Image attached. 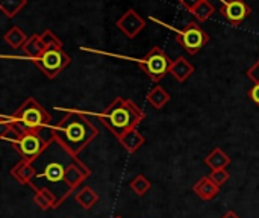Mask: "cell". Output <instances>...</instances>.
<instances>
[{
	"label": "cell",
	"mask_w": 259,
	"mask_h": 218,
	"mask_svg": "<svg viewBox=\"0 0 259 218\" xmlns=\"http://www.w3.org/2000/svg\"><path fill=\"white\" fill-rule=\"evenodd\" d=\"M32 165L35 176L29 184L30 188L33 191H49L56 200V208H59L91 175L90 168L55 138H49L47 147L32 161Z\"/></svg>",
	"instance_id": "cell-1"
},
{
	"label": "cell",
	"mask_w": 259,
	"mask_h": 218,
	"mask_svg": "<svg viewBox=\"0 0 259 218\" xmlns=\"http://www.w3.org/2000/svg\"><path fill=\"white\" fill-rule=\"evenodd\" d=\"M97 127L88 120V117L79 111H68L65 115L50 129V138H55L73 155H79L96 137Z\"/></svg>",
	"instance_id": "cell-2"
},
{
	"label": "cell",
	"mask_w": 259,
	"mask_h": 218,
	"mask_svg": "<svg viewBox=\"0 0 259 218\" xmlns=\"http://www.w3.org/2000/svg\"><path fill=\"white\" fill-rule=\"evenodd\" d=\"M144 117V111L137 103L123 97H117L99 114V120L102 121V124L109 129L118 140L129 130L137 129Z\"/></svg>",
	"instance_id": "cell-3"
},
{
	"label": "cell",
	"mask_w": 259,
	"mask_h": 218,
	"mask_svg": "<svg viewBox=\"0 0 259 218\" xmlns=\"http://www.w3.org/2000/svg\"><path fill=\"white\" fill-rule=\"evenodd\" d=\"M15 127L20 132H36L41 134L42 129L49 127L52 115L35 100L27 99L14 114Z\"/></svg>",
	"instance_id": "cell-4"
},
{
	"label": "cell",
	"mask_w": 259,
	"mask_h": 218,
	"mask_svg": "<svg viewBox=\"0 0 259 218\" xmlns=\"http://www.w3.org/2000/svg\"><path fill=\"white\" fill-rule=\"evenodd\" d=\"M138 65L153 82H159L167 73H170L173 61L167 56V53L162 49L156 46L144 58L138 61Z\"/></svg>",
	"instance_id": "cell-5"
},
{
	"label": "cell",
	"mask_w": 259,
	"mask_h": 218,
	"mask_svg": "<svg viewBox=\"0 0 259 218\" xmlns=\"http://www.w3.org/2000/svg\"><path fill=\"white\" fill-rule=\"evenodd\" d=\"M47 144H49V140L46 141L36 132H20L18 138L11 146L17 150L21 159L32 162L35 158H38L44 152Z\"/></svg>",
	"instance_id": "cell-6"
},
{
	"label": "cell",
	"mask_w": 259,
	"mask_h": 218,
	"mask_svg": "<svg viewBox=\"0 0 259 218\" xmlns=\"http://www.w3.org/2000/svg\"><path fill=\"white\" fill-rule=\"evenodd\" d=\"M49 79H55L68 64L70 56L62 49H47L39 58L32 61Z\"/></svg>",
	"instance_id": "cell-7"
},
{
	"label": "cell",
	"mask_w": 259,
	"mask_h": 218,
	"mask_svg": "<svg viewBox=\"0 0 259 218\" xmlns=\"http://www.w3.org/2000/svg\"><path fill=\"white\" fill-rule=\"evenodd\" d=\"M176 41L190 55H196L203 46H206V42L209 41V35L196 21H190L176 35Z\"/></svg>",
	"instance_id": "cell-8"
},
{
	"label": "cell",
	"mask_w": 259,
	"mask_h": 218,
	"mask_svg": "<svg viewBox=\"0 0 259 218\" xmlns=\"http://www.w3.org/2000/svg\"><path fill=\"white\" fill-rule=\"evenodd\" d=\"M146 26V21L140 17V14L134 9H129L117 20V27L127 36L135 38Z\"/></svg>",
	"instance_id": "cell-9"
},
{
	"label": "cell",
	"mask_w": 259,
	"mask_h": 218,
	"mask_svg": "<svg viewBox=\"0 0 259 218\" xmlns=\"http://www.w3.org/2000/svg\"><path fill=\"white\" fill-rule=\"evenodd\" d=\"M250 8L243 0H229L225 2L222 6V14L226 20H229L232 24H240L243 20H246L250 15Z\"/></svg>",
	"instance_id": "cell-10"
},
{
	"label": "cell",
	"mask_w": 259,
	"mask_h": 218,
	"mask_svg": "<svg viewBox=\"0 0 259 218\" xmlns=\"http://www.w3.org/2000/svg\"><path fill=\"white\" fill-rule=\"evenodd\" d=\"M193 190H194V193H196L202 200H205V202H209V200L215 199V197L219 196V193H220V187L215 185L209 176H205V178L199 179V181L194 184Z\"/></svg>",
	"instance_id": "cell-11"
},
{
	"label": "cell",
	"mask_w": 259,
	"mask_h": 218,
	"mask_svg": "<svg viewBox=\"0 0 259 218\" xmlns=\"http://www.w3.org/2000/svg\"><path fill=\"white\" fill-rule=\"evenodd\" d=\"M11 176L21 185H29L30 181L35 176V170L32 162L21 159L20 162H17L12 168H11Z\"/></svg>",
	"instance_id": "cell-12"
},
{
	"label": "cell",
	"mask_w": 259,
	"mask_h": 218,
	"mask_svg": "<svg viewBox=\"0 0 259 218\" xmlns=\"http://www.w3.org/2000/svg\"><path fill=\"white\" fill-rule=\"evenodd\" d=\"M21 50L24 52L26 56H29V58L33 61V59L39 58V56L47 50V47H46V44L42 42L41 35H36V33H35V35H32V36L27 38V41L24 42V46L21 47Z\"/></svg>",
	"instance_id": "cell-13"
},
{
	"label": "cell",
	"mask_w": 259,
	"mask_h": 218,
	"mask_svg": "<svg viewBox=\"0 0 259 218\" xmlns=\"http://www.w3.org/2000/svg\"><path fill=\"white\" fill-rule=\"evenodd\" d=\"M193 73H194V67L182 56L173 61V65L170 68V74H173V77L179 82H185Z\"/></svg>",
	"instance_id": "cell-14"
},
{
	"label": "cell",
	"mask_w": 259,
	"mask_h": 218,
	"mask_svg": "<svg viewBox=\"0 0 259 218\" xmlns=\"http://www.w3.org/2000/svg\"><path fill=\"white\" fill-rule=\"evenodd\" d=\"M205 164L214 171V170H223V168H226L229 164H231V158L220 149V147H217V149H214L206 158H205Z\"/></svg>",
	"instance_id": "cell-15"
},
{
	"label": "cell",
	"mask_w": 259,
	"mask_h": 218,
	"mask_svg": "<svg viewBox=\"0 0 259 218\" xmlns=\"http://www.w3.org/2000/svg\"><path fill=\"white\" fill-rule=\"evenodd\" d=\"M144 143H146V138H144L137 129L129 130L127 134H124V135L120 138V144H121L129 153H135Z\"/></svg>",
	"instance_id": "cell-16"
},
{
	"label": "cell",
	"mask_w": 259,
	"mask_h": 218,
	"mask_svg": "<svg viewBox=\"0 0 259 218\" xmlns=\"http://www.w3.org/2000/svg\"><path fill=\"white\" fill-rule=\"evenodd\" d=\"M147 102L155 108V109H161L164 108L168 102H170V94L159 85L153 86L149 93H147Z\"/></svg>",
	"instance_id": "cell-17"
},
{
	"label": "cell",
	"mask_w": 259,
	"mask_h": 218,
	"mask_svg": "<svg viewBox=\"0 0 259 218\" xmlns=\"http://www.w3.org/2000/svg\"><path fill=\"white\" fill-rule=\"evenodd\" d=\"M76 202L83 208V209H91L97 202H99V196L97 193L90 188V187H83L77 194H76Z\"/></svg>",
	"instance_id": "cell-18"
},
{
	"label": "cell",
	"mask_w": 259,
	"mask_h": 218,
	"mask_svg": "<svg viewBox=\"0 0 259 218\" xmlns=\"http://www.w3.org/2000/svg\"><path fill=\"white\" fill-rule=\"evenodd\" d=\"M5 41L12 47V49H20L24 46V42L27 41V36L26 33L18 27V26H14L12 29H9L5 35Z\"/></svg>",
	"instance_id": "cell-19"
},
{
	"label": "cell",
	"mask_w": 259,
	"mask_h": 218,
	"mask_svg": "<svg viewBox=\"0 0 259 218\" xmlns=\"http://www.w3.org/2000/svg\"><path fill=\"white\" fill-rule=\"evenodd\" d=\"M33 203L42 209V211H47V209H56V200L55 197L46 191V190H41V191H35V196H33Z\"/></svg>",
	"instance_id": "cell-20"
},
{
	"label": "cell",
	"mask_w": 259,
	"mask_h": 218,
	"mask_svg": "<svg viewBox=\"0 0 259 218\" xmlns=\"http://www.w3.org/2000/svg\"><path fill=\"white\" fill-rule=\"evenodd\" d=\"M27 0H0V9L6 17H15L24 6Z\"/></svg>",
	"instance_id": "cell-21"
},
{
	"label": "cell",
	"mask_w": 259,
	"mask_h": 218,
	"mask_svg": "<svg viewBox=\"0 0 259 218\" xmlns=\"http://www.w3.org/2000/svg\"><path fill=\"white\" fill-rule=\"evenodd\" d=\"M129 187H131V190H132L137 196H144V194L152 188V182H150L146 176L138 175V176H135V178L131 181Z\"/></svg>",
	"instance_id": "cell-22"
},
{
	"label": "cell",
	"mask_w": 259,
	"mask_h": 218,
	"mask_svg": "<svg viewBox=\"0 0 259 218\" xmlns=\"http://www.w3.org/2000/svg\"><path fill=\"white\" fill-rule=\"evenodd\" d=\"M214 6L211 5V2H208V0H202L197 6H196V9L191 12L199 21H206L212 14H214Z\"/></svg>",
	"instance_id": "cell-23"
},
{
	"label": "cell",
	"mask_w": 259,
	"mask_h": 218,
	"mask_svg": "<svg viewBox=\"0 0 259 218\" xmlns=\"http://www.w3.org/2000/svg\"><path fill=\"white\" fill-rule=\"evenodd\" d=\"M41 38H42V42L46 44L47 49H62V41L52 32V30H44L41 33Z\"/></svg>",
	"instance_id": "cell-24"
},
{
	"label": "cell",
	"mask_w": 259,
	"mask_h": 218,
	"mask_svg": "<svg viewBox=\"0 0 259 218\" xmlns=\"http://www.w3.org/2000/svg\"><path fill=\"white\" fill-rule=\"evenodd\" d=\"M209 178L212 179V182L215 185H219L222 188L229 181V171L226 168H223V170H214V171H211Z\"/></svg>",
	"instance_id": "cell-25"
},
{
	"label": "cell",
	"mask_w": 259,
	"mask_h": 218,
	"mask_svg": "<svg viewBox=\"0 0 259 218\" xmlns=\"http://www.w3.org/2000/svg\"><path fill=\"white\" fill-rule=\"evenodd\" d=\"M247 77L253 80L255 83H259V59L247 70Z\"/></svg>",
	"instance_id": "cell-26"
},
{
	"label": "cell",
	"mask_w": 259,
	"mask_h": 218,
	"mask_svg": "<svg viewBox=\"0 0 259 218\" xmlns=\"http://www.w3.org/2000/svg\"><path fill=\"white\" fill-rule=\"evenodd\" d=\"M247 96H249V99H250L255 105H258L259 106V83H255V86H253L252 90H249Z\"/></svg>",
	"instance_id": "cell-27"
},
{
	"label": "cell",
	"mask_w": 259,
	"mask_h": 218,
	"mask_svg": "<svg viewBox=\"0 0 259 218\" xmlns=\"http://www.w3.org/2000/svg\"><path fill=\"white\" fill-rule=\"evenodd\" d=\"M202 0H179V3L185 8V9H188L190 12H193L194 9H196V6L200 3Z\"/></svg>",
	"instance_id": "cell-28"
},
{
	"label": "cell",
	"mask_w": 259,
	"mask_h": 218,
	"mask_svg": "<svg viewBox=\"0 0 259 218\" xmlns=\"http://www.w3.org/2000/svg\"><path fill=\"white\" fill-rule=\"evenodd\" d=\"M222 218H240V217H238L234 211H228V212H226V214H225Z\"/></svg>",
	"instance_id": "cell-29"
},
{
	"label": "cell",
	"mask_w": 259,
	"mask_h": 218,
	"mask_svg": "<svg viewBox=\"0 0 259 218\" xmlns=\"http://www.w3.org/2000/svg\"><path fill=\"white\" fill-rule=\"evenodd\" d=\"M115 218H121V217H115Z\"/></svg>",
	"instance_id": "cell-30"
}]
</instances>
